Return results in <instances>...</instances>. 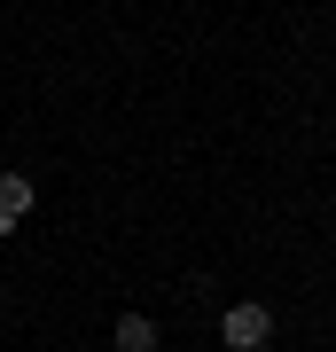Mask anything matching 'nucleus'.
<instances>
[{"label":"nucleus","instance_id":"f257e3e1","mask_svg":"<svg viewBox=\"0 0 336 352\" xmlns=\"http://www.w3.org/2000/svg\"><path fill=\"white\" fill-rule=\"evenodd\" d=\"M219 344L227 352H266V344H274V305H258V298L227 305V314H219Z\"/></svg>","mask_w":336,"mask_h":352},{"label":"nucleus","instance_id":"f03ea898","mask_svg":"<svg viewBox=\"0 0 336 352\" xmlns=\"http://www.w3.org/2000/svg\"><path fill=\"white\" fill-rule=\"evenodd\" d=\"M32 196H39V188H32V180H24V173H0V243H8V235H16V219H24V212H32Z\"/></svg>","mask_w":336,"mask_h":352},{"label":"nucleus","instance_id":"7ed1b4c3","mask_svg":"<svg viewBox=\"0 0 336 352\" xmlns=\"http://www.w3.org/2000/svg\"><path fill=\"white\" fill-rule=\"evenodd\" d=\"M110 344H117V352H157V321H149V314H117Z\"/></svg>","mask_w":336,"mask_h":352}]
</instances>
